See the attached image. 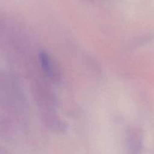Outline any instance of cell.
I'll use <instances>...</instances> for the list:
<instances>
[{
    "mask_svg": "<svg viewBox=\"0 0 154 154\" xmlns=\"http://www.w3.org/2000/svg\"><path fill=\"white\" fill-rule=\"evenodd\" d=\"M38 60L40 62L43 72L45 75L54 82H57L61 78V72L57 60L48 51L42 50L38 54Z\"/></svg>",
    "mask_w": 154,
    "mask_h": 154,
    "instance_id": "cell-1",
    "label": "cell"
},
{
    "mask_svg": "<svg viewBox=\"0 0 154 154\" xmlns=\"http://www.w3.org/2000/svg\"><path fill=\"white\" fill-rule=\"evenodd\" d=\"M41 118L46 127L57 132L66 131L67 125L63 119L57 115L54 108L41 109Z\"/></svg>",
    "mask_w": 154,
    "mask_h": 154,
    "instance_id": "cell-2",
    "label": "cell"
}]
</instances>
